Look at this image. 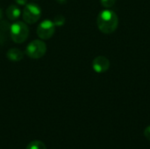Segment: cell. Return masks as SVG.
Here are the masks:
<instances>
[{
    "mask_svg": "<svg viewBox=\"0 0 150 149\" xmlns=\"http://www.w3.org/2000/svg\"><path fill=\"white\" fill-rule=\"evenodd\" d=\"M15 2L18 5H25L27 4V0H15Z\"/></svg>",
    "mask_w": 150,
    "mask_h": 149,
    "instance_id": "4fadbf2b",
    "label": "cell"
},
{
    "mask_svg": "<svg viewBox=\"0 0 150 149\" xmlns=\"http://www.w3.org/2000/svg\"><path fill=\"white\" fill-rule=\"evenodd\" d=\"M2 17H3V11H2V10L0 9V19L2 18Z\"/></svg>",
    "mask_w": 150,
    "mask_h": 149,
    "instance_id": "5bb4252c",
    "label": "cell"
},
{
    "mask_svg": "<svg viewBox=\"0 0 150 149\" xmlns=\"http://www.w3.org/2000/svg\"><path fill=\"white\" fill-rule=\"evenodd\" d=\"M55 32V24L54 21L45 19L37 27V35L41 40H49Z\"/></svg>",
    "mask_w": 150,
    "mask_h": 149,
    "instance_id": "5b68a950",
    "label": "cell"
},
{
    "mask_svg": "<svg viewBox=\"0 0 150 149\" xmlns=\"http://www.w3.org/2000/svg\"><path fill=\"white\" fill-rule=\"evenodd\" d=\"M97 25L98 29L106 34L113 32L119 25V18L117 14L111 10L102 11L97 18Z\"/></svg>",
    "mask_w": 150,
    "mask_h": 149,
    "instance_id": "6da1fadb",
    "label": "cell"
},
{
    "mask_svg": "<svg viewBox=\"0 0 150 149\" xmlns=\"http://www.w3.org/2000/svg\"><path fill=\"white\" fill-rule=\"evenodd\" d=\"M10 34L11 40L15 43L20 44L25 42L29 34V29L26 23L21 21H15L12 23L10 27Z\"/></svg>",
    "mask_w": 150,
    "mask_h": 149,
    "instance_id": "7a4b0ae2",
    "label": "cell"
},
{
    "mask_svg": "<svg viewBox=\"0 0 150 149\" xmlns=\"http://www.w3.org/2000/svg\"><path fill=\"white\" fill-rule=\"evenodd\" d=\"M144 136L150 141V126H149L148 127H146L145 128V130H144Z\"/></svg>",
    "mask_w": 150,
    "mask_h": 149,
    "instance_id": "7c38bea8",
    "label": "cell"
},
{
    "mask_svg": "<svg viewBox=\"0 0 150 149\" xmlns=\"http://www.w3.org/2000/svg\"><path fill=\"white\" fill-rule=\"evenodd\" d=\"M64 18L62 17V16H57L56 18H55V20H54V24H55V25H62L63 24H64Z\"/></svg>",
    "mask_w": 150,
    "mask_h": 149,
    "instance_id": "8fae6325",
    "label": "cell"
},
{
    "mask_svg": "<svg viewBox=\"0 0 150 149\" xmlns=\"http://www.w3.org/2000/svg\"><path fill=\"white\" fill-rule=\"evenodd\" d=\"M41 16L40 7L34 3H28L25 5L22 11V17L26 24L36 23Z\"/></svg>",
    "mask_w": 150,
    "mask_h": 149,
    "instance_id": "3957f363",
    "label": "cell"
},
{
    "mask_svg": "<svg viewBox=\"0 0 150 149\" xmlns=\"http://www.w3.org/2000/svg\"><path fill=\"white\" fill-rule=\"evenodd\" d=\"M6 57L11 61H19L24 57V53L18 48H10L6 53Z\"/></svg>",
    "mask_w": 150,
    "mask_h": 149,
    "instance_id": "52a82bcc",
    "label": "cell"
},
{
    "mask_svg": "<svg viewBox=\"0 0 150 149\" xmlns=\"http://www.w3.org/2000/svg\"><path fill=\"white\" fill-rule=\"evenodd\" d=\"M110 68V61L105 56H98L92 61V68L97 73H105Z\"/></svg>",
    "mask_w": 150,
    "mask_h": 149,
    "instance_id": "8992f818",
    "label": "cell"
},
{
    "mask_svg": "<svg viewBox=\"0 0 150 149\" xmlns=\"http://www.w3.org/2000/svg\"><path fill=\"white\" fill-rule=\"evenodd\" d=\"M25 149H47V147L40 141H33L27 145Z\"/></svg>",
    "mask_w": 150,
    "mask_h": 149,
    "instance_id": "9c48e42d",
    "label": "cell"
},
{
    "mask_svg": "<svg viewBox=\"0 0 150 149\" xmlns=\"http://www.w3.org/2000/svg\"><path fill=\"white\" fill-rule=\"evenodd\" d=\"M101 4L105 8H111L116 3V0H100Z\"/></svg>",
    "mask_w": 150,
    "mask_h": 149,
    "instance_id": "30bf717a",
    "label": "cell"
},
{
    "mask_svg": "<svg viewBox=\"0 0 150 149\" xmlns=\"http://www.w3.org/2000/svg\"><path fill=\"white\" fill-rule=\"evenodd\" d=\"M47 52V45L40 40L31 41L25 48V54L31 59H40L45 55Z\"/></svg>",
    "mask_w": 150,
    "mask_h": 149,
    "instance_id": "277c9868",
    "label": "cell"
},
{
    "mask_svg": "<svg viewBox=\"0 0 150 149\" xmlns=\"http://www.w3.org/2000/svg\"><path fill=\"white\" fill-rule=\"evenodd\" d=\"M21 15V11L18 6L11 4L6 10V16L10 20H17Z\"/></svg>",
    "mask_w": 150,
    "mask_h": 149,
    "instance_id": "ba28073f",
    "label": "cell"
}]
</instances>
